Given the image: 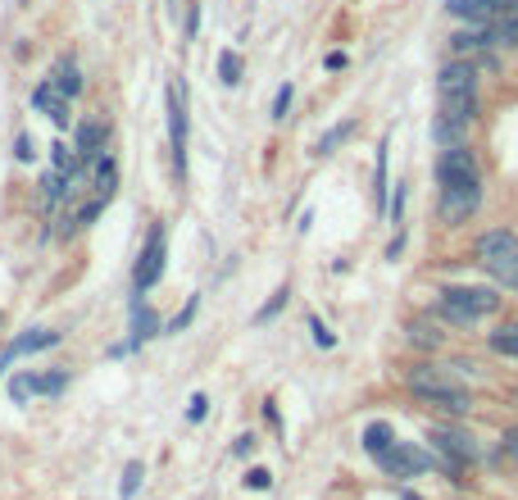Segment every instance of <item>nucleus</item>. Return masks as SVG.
<instances>
[{
  "instance_id": "obj_24",
  "label": "nucleus",
  "mask_w": 518,
  "mask_h": 500,
  "mask_svg": "<svg viewBox=\"0 0 518 500\" xmlns=\"http://www.w3.org/2000/svg\"><path fill=\"white\" fill-rule=\"evenodd\" d=\"M287 300H291V287H277V291H273V296H268V300L259 305V314H255L251 323H255V328H268V323H273L277 314L287 310Z\"/></svg>"
},
{
  "instance_id": "obj_3",
  "label": "nucleus",
  "mask_w": 518,
  "mask_h": 500,
  "mask_svg": "<svg viewBox=\"0 0 518 500\" xmlns=\"http://www.w3.org/2000/svg\"><path fill=\"white\" fill-rule=\"evenodd\" d=\"M169 268V227L164 223H150L146 227V242L137 250V264H132V291L146 296Z\"/></svg>"
},
{
  "instance_id": "obj_26",
  "label": "nucleus",
  "mask_w": 518,
  "mask_h": 500,
  "mask_svg": "<svg viewBox=\"0 0 518 500\" xmlns=\"http://www.w3.org/2000/svg\"><path fill=\"white\" fill-rule=\"evenodd\" d=\"M373 205H378V214H387V141L378 146V164H373Z\"/></svg>"
},
{
  "instance_id": "obj_37",
  "label": "nucleus",
  "mask_w": 518,
  "mask_h": 500,
  "mask_svg": "<svg viewBox=\"0 0 518 500\" xmlns=\"http://www.w3.org/2000/svg\"><path fill=\"white\" fill-rule=\"evenodd\" d=\"M32 155H36L32 132H19V137H14V160H19V164H32Z\"/></svg>"
},
{
  "instance_id": "obj_42",
  "label": "nucleus",
  "mask_w": 518,
  "mask_h": 500,
  "mask_svg": "<svg viewBox=\"0 0 518 500\" xmlns=\"http://www.w3.org/2000/svg\"><path fill=\"white\" fill-rule=\"evenodd\" d=\"M264 423H268V428H283V414H277L273 401H264Z\"/></svg>"
},
{
  "instance_id": "obj_11",
  "label": "nucleus",
  "mask_w": 518,
  "mask_h": 500,
  "mask_svg": "<svg viewBox=\"0 0 518 500\" xmlns=\"http://www.w3.org/2000/svg\"><path fill=\"white\" fill-rule=\"evenodd\" d=\"M68 105H73V100H64V96L55 91V83H51V78H42V83L32 87V109H36V114H46V119H51L60 132L73 123V109H68Z\"/></svg>"
},
{
  "instance_id": "obj_15",
  "label": "nucleus",
  "mask_w": 518,
  "mask_h": 500,
  "mask_svg": "<svg viewBox=\"0 0 518 500\" xmlns=\"http://www.w3.org/2000/svg\"><path fill=\"white\" fill-rule=\"evenodd\" d=\"M491 46H496V32H491V28H477V23H468L464 32H455V36H450V51H455L459 60L482 55V51H491Z\"/></svg>"
},
{
  "instance_id": "obj_35",
  "label": "nucleus",
  "mask_w": 518,
  "mask_h": 500,
  "mask_svg": "<svg viewBox=\"0 0 518 500\" xmlns=\"http://www.w3.org/2000/svg\"><path fill=\"white\" fill-rule=\"evenodd\" d=\"M195 32H201V0H187V19H182V36L195 42Z\"/></svg>"
},
{
  "instance_id": "obj_4",
  "label": "nucleus",
  "mask_w": 518,
  "mask_h": 500,
  "mask_svg": "<svg viewBox=\"0 0 518 500\" xmlns=\"http://www.w3.org/2000/svg\"><path fill=\"white\" fill-rule=\"evenodd\" d=\"M187 137H191V119H187V83L173 78V83H169V155H173V178H178V187L187 182Z\"/></svg>"
},
{
  "instance_id": "obj_43",
  "label": "nucleus",
  "mask_w": 518,
  "mask_h": 500,
  "mask_svg": "<svg viewBox=\"0 0 518 500\" xmlns=\"http://www.w3.org/2000/svg\"><path fill=\"white\" fill-rule=\"evenodd\" d=\"M401 250H405V233H395V237H391V246H387V259H395Z\"/></svg>"
},
{
  "instance_id": "obj_10",
  "label": "nucleus",
  "mask_w": 518,
  "mask_h": 500,
  "mask_svg": "<svg viewBox=\"0 0 518 500\" xmlns=\"http://www.w3.org/2000/svg\"><path fill=\"white\" fill-rule=\"evenodd\" d=\"M159 332H164V323H159V314L150 310V305L132 291V314H128V351H141L146 341H155Z\"/></svg>"
},
{
  "instance_id": "obj_38",
  "label": "nucleus",
  "mask_w": 518,
  "mask_h": 500,
  "mask_svg": "<svg viewBox=\"0 0 518 500\" xmlns=\"http://www.w3.org/2000/svg\"><path fill=\"white\" fill-rule=\"evenodd\" d=\"M387 218H391V223L405 218V182H395V196H391V205H387Z\"/></svg>"
},
{
  "instance_id": "obj_33",
  "label": "nucleus",
  "mask_w": 518,
  "mask_h": 500,
  "mask_svg": "<svg viewBox=\"0 0 518 500\" xmlns=\"http://www.w3.org/2000/svg\"><path fill=\"white\" fill-rule=\"evenodd\" d=\"M64 387H68V369H46V373H42V396H46V401H55Z\"/></svg>"
},
{
  "instance_id": "obj_44",
  "label": "nucleus",
  "mask_w": 518,
  "mask_h": 500,
  "mask_svg": "<svg viewBox=\"0 0 518 500\" xmlns=\"http://www.w3.org/2000/svg\"><path fill=\"white\" fill-rule=\"evenodd\" d=\"M401 500H423V496H414V491H405V496H401Z\"/></svg>"
},
{
  "instance_id": "obj_14",
  "label": "nucleus",
  "mask_w": 518,
  "mask_h": 500,
  "mask_svg": "<svg viewBox=\"0 0 518 500\" xmlns=\"http://www.w3.org/2000/svg\"><path fill=\"white\" fill-rule=\"evenodd\" d=\"M60 341H64V332H60V328H28L23 337H14V341H10V351L23 360V355H42V351H55Z\"/></svg>"
},
{
  "instance_id": "obj_8",
  "label": "nucleus",
  "mask_w": 518,
  "mask_h": 500,
  "mask_svg": "<svg viewBox=\"0 0 518 500\" xmlns=\"http://www.w3.org/2000/svg\"><path fill=\"white\" fill-rule=\"evenodd\" d=\"M477 210H482V187H464V191L442 187V196H436V223H446V227L468 223Z\"/></svg>"
},
{
  "instance_id": "obj_30",
  "label": "nucleus",
  "mask_w": 518,
  "mask_h": 500,
  "mask_svg": "<svg viewBox=\"0 0 518 500\" xmlns=\"http://www.w3.org/2000/svg\"><path fill=\"white\" fill-rule=\"evenodd\" d=\"M491 32H496V46L518 51V19H514V14H505L500 23H491Z\"/></svg>"
},
{
  "instance_id": "obj_12",
  "label": "nucleus",
  "mask_w": 518,
  "mask_h": 500,
  "mask_svg": "<svg viewBox=\"0 0 518 500\" xmlns=\"http://www.w3.org/2000/svg\"><path fill=\"white\" fill-rule=\"evenodd\" d=\"M477 78H482V73L473 68V60H450V64H442V73H436V91L442 96L477 91Z\"/></svg>"
},
{
  "instance_id": "obj_1",
  "label": "nucleus",
  "mask_w": 518,
  "mask_h": 500,
  "mask_svg": "<svg viewBox=\"0 0 518 500\" xmlns=\"http://www.w3.org/2000/svg\"><path fill=\"white\" fill-rule=\"evenodd\" d=\"M405 387H410L423 405L442 409V414H455V418H464V414L473 409L468 387H459V377H455L446 364H414V369H405Z\"/></svg>"
},
{
  "instance_id": "obj_6",
  "label": "nucleus",
  "mask_w": 518,
  "mask_h": 500,
  "mask_svg": "<svg viewBox=\"0 0 518 500\" xmlns=\"http://www.w3.org/2000/svg\"><path fill=\"white\" fill-rule=\"evenodd\" d=\"M73 150H77V169H92L105 150H109V119L105 114H83L73 123Z\"/></svg>"
},
{
  "instance_id": "obj_13",
  "label": "nucleus",
  "mask_w": 518,
  "mask_h": 500,
  "mask_svg": "<svg viewBox=\"0 0 518 500\" xmlns=\"http://www.w3.org/2000/svg\"><path fill=\"white\" fill-rule=\"evenodd\" d=\"M51 83H55V91L64 96V100H77L87 91V83H83V68H77V60L73 55H60L55 60V68H51Z\"/></svg>"
},
{
  "instance_id": "obj_36",
  "label": "nucleus",
  "mask_w": 518,
  "mask_h": 500,
  "mask_svg": "<svg viewBox=\"0 0 518 500\" xmlns=\"http://www.w3.org/2000/svg\"><path fill=\"white\" fill-rule=\"evenodd\" d=\"M205 418H210V396L195 392V396L187 401V423H205Z\"/></svg>"
},
{
  "instance_id": "obj_17",
  "label": "nucleus",
  "mask_w": 518,
  "mask_h": 500,
  "mask_svg": "<svg viewBox=\"0 0 518 500\" xmlns=\"http://www.w3.org/2000/svg\"><path fill=\"white\" fill-rule=\"evenodd\" d=\"M96 173H92V196H100V201H114V191H118V160L109 155V150H105V155L92 164Z\"/></svg>"
},
{
  "instance_id": "obj_39",
  "label": "nucleus",
  "mask_w": 518,
  "mask_h": 500,
  "mask_svg": "<svg viewBox=\"0 0 518 500\" xmlns=\"http://www.w3.org/2000/svg\"><path fill=\"white\" fill-rule=\"evenodd\" d=\"M246 487H251V491H268V487H273V473H268V469H251V473H246Z\"/></svg>"
},
{
  "instance_id": "obj_34",
  "label": "nucleus",
  "mask_w": 518,
  "mask_h": 500,
  "mask_svg": "<svg viewBox=\"0 0 518 500\" xmlns=\"http://www.w3.org/2000/svg\"><path fill=\"white\" fill-rule=\"evenodd\" d=\"M309 332H314V345H318V351H332V345H337V332H332L323 319H318V314H309Z\"/></svg>"
},
{
  "instance_id": "obj_23",
  "label": "nucleus",
  "mask_w": 518,
  "mask_h": 500,
  "mask_svg": "<svg viewBox=\"0 0 518 500\" xmlns=\"http://www.w3.org/2000/svg\"><path fill=\"white\" fill-rule=\"evenodd\" d=\"M464 132H468V123H459V119H446V114H436V123H432V137H436V146H464Z\"/></svg>"
},
{
  "instance_id": "obj_22",
  "label": "nucleus",
  "mask_w": 518,
  "mask_h": 500,
  "mask_svg": "<svg viewBox=\"0 0 518 500\" xmlns=\"http://www.w3.org/2000/svg\"><path fill=\"white\" fill-rule=\"evenodd\" d=\"M442 114H446V119H459V123H473L477 119V91L442 96Z\"/></svg>"
},
{
  "instance_id": "obj_19",
  "label": "nucleus",
  "mask_w": 518,
  "mask_h": 500,
  "mask_svg": "<svg viewBox=\"0 0 518 500\" xmlns=\"http://www.w3.org/2000/svg\"><path fill=\"white\" fill-rule=\"evenodd\" d=\"M405 337H410L414 351H427V355L446 345V332H436V323H427V319H414V323L405 328Z\"/></svg>"
},
{
  "instance_id": "obj_32",
  "label": "nucleus",
  "mask_w": 518,
  "mask_h": 500,
  "mask_svg": "<svg viewBox=\"0 0 518 500\" xmlns=\"http://www.w3.org/2000/svg\"><path fill=\"white\" fill-rule=\"evenodd\" d=\"M195 310H201V296H187L182 314H173V319L164 323V332H187V328H191V319H195Z\"/></svg>"
},
{
  "instance_id": "obj_18",
  "label": "nucleus",
  "mask_w": 518,
  "mask_h": 500,
  "mask_svg": "<svg viewBox=\"0 0 518 500\" xmlns=\"http://www.w3.org/2000/svg\"><path fill=\"white\" fill-rule=\"evenodd\" d=\"M360 446H364V450H369V455L378 459V455H387V450L395 446V428H391L387 418H373L369 428L360 433Z\"/></svg>"
},
{
  "instance_id": "obj_28",
  "label": "nucleus",
  "mask_w": 518,
  "mask_h": 500,
  "mask_svg": "<svg viewBox=\"0 0 518 500\" xmlns=\"http://www.w3.org/2000/svg\"><path fill=\"white\" fill-rule=\"evenodd\" d=\"M350 132H355V119H346V123H337V128H328L323 137H318V146H314V155H332V150H337V146H341V141H346Z\"/></svg>"
},
{
  "instance_id": "obj_21",
  "label": "nucleus",
  "mask_w": 518,
  "mask_h": 500,
  "mask_svg": "<svg viewBox=\"0 0 518 500\" xmlns=\"http://www.w3.org/2000/svg\"><path fill=\"white\" fill-rule=\"evenodd\" d=\"M32 396H42V373L36 369H23L10 377V405H28Z\"/></svg>"
},
{
  "instance_id": "obj_41",
  "label": "nucleus",
  "mask_w": 518,
  "mask_h": 500,
  "mask_svg": "<svg viewBox=\"0 0 518 500\" xmlns=\"http://www.w3.org/2000/svg\"><path fill=\"white\" fill-rule=\"evenodd\" d=\"M346 64H350V55H346V51H328V55H323V68H328V73H341Z\"/></svg>"
},
{
  "instance_id": "obj_9",
  "label": "nucleus",
  "mask_w": 518,
  "mask_h": 500,
  "mask_svg": "<svg viewBox=\"0 0 518 500\" xmlns=\"http://www.w3.org/2000/svg\"><path fill=\"white\" fill-rule=\"evenodd\" d=\"M509 5H514V0H446V10H450L455 19L477 23V28H491V23H500V19L509 14Z\"/></svg>"
},
{
  "instance_id": "obj_29",
  "label": "nucleus",
  "mask_w": 518,
  "mask_h": 500,
  "mask_svg": "<svg viewBox=\"0 0 518 500\" xmlns=\"http://www.w3.org/2000/svg\"><path fill=\"white\" fill-rule=\"evenodd\" d=\"M141 482H146V464H141V459H132V464L124 469V482H118V500H132L141 491Z\"/></svg>"
},
{
  "instance_id": "obj_25",
  "label": "nucleus",
  "mask_w": 518,
  "mask_h": 500,
  "mask_svg": "<svg viewBox=\"0 0 518 500\" xmlns=\"http://www.w3.org/2000/svg\"><path fill=\"white\" fill-rule=\"evenodd\" d=\"M487 345L496 355H505V360H518V323H505V328H496L491 337H487Z\"/></svg>"
},
{
  "instance_id": "obj_31",
  "label": "nucleus",
  "mask_w": 518,
  "mask_h": 500,
  "mask_svg": "<svg viewBox=\"0 0 518 500\" xmlns=\"http://www.w3.org/2000/svg\"><path fill=\"white\" fill-rule=\"evenodd\" d=\"M291 100H296V87H291V83H283V87H277V96H273V109H268V119H273V123H283L287 114H291Z\"/></svg>"
},
{
  "instance_id": "obj_27",
  "label": "nucleus",
  "mask_w": 518,
  "mask_h": 500,
  "mask_svg": "<svg viewBox=\"0 0 518 500\" xmlns=\"http://www.w3.org/2000/svg\"><path fill=\"white\" fill-rule=\"evenodd\" d=\"M242 73H246L242 55H236V51H219V83L223 87H236V83H242Z\"/></svg>"
},
{
  "instance_id": "obj_20",
  "label": "nucleus",
  "mask_w": 518,
  "mask_h": 500,
  "mask_svg": "<svg viewBox=\"0 0 518 500\" xmlns=\"http://www.w3.org/2000/svg\"><path fill=\"white\" fill-rule=\"evenodd\" d=\"M482 274L496 278L500 287L518 291V250H509V255H500V259H487V264H482Z\"/></svg>"
},
{
  "instance_id": "obj_2",
  "label": "nucleus",
  "mask_w": 518,
  "mask_h": 500,
  "mask_svg": "<svg viewBox=\"0 0 518 500\" xmlns=\"http://www.w3.org/2000/svg\"><path fill=\"white\" fill-rule=\"evenodd\" d=\"M496 310H500L496 287H446L442 296H436V319L450 323V328H477Z\"/></svg>"
},
{
  "instance_id": "obj_40",
  "label": "nucleus",
  "mask_w": 518,
  "mask_h": 500,
  "mask_svg": "<svg viewBox=\"0 0 518 500\" xmlns=\"http://www.w3.org/2000/svg\"><path fill=\"white\" fill-rule=\"evenodd\" d=\"M251 450H255V433H242V437L232 441V455H236V459H246Z\"/></svg>"
},
{
  "instance_id": "obj_16",
  "label": "nucleus",
  "mask_w": 518,
  "mask_h": 500,
  "mask_svg": "<svg viewBox=\"0 0 518 500\" xmlns=\"http://www.w3.org/2000/svg\"><path fill=\"white\" fill-rule=\"evenodd\" d=\"M509 250H518V237L505 233V227H491V233H482V237L473 242V259H477V264L500 259V255H509Z\"/></svg>"
},
{
  "instance_id": "obj_7",
  "label": "nucleus",
  "mask_w": 518,
  "mask_h": 500,
  "mask_svg": "<svg viewBox=\"0 0 518 500\" xmlns=\"http://www.w3.org/2000/svg\"><path fill=\"white\" fill-rule=\"evenodd\" d=\"M378 469L387 478H423L427 469H436V450H423L414 441H395L387 455H378Z\"/></svg>"
},
{
  "instance_id": "obj_5",
  "label": "nucleus",
  "mask_w": 518,
  "mask_h": 500,
  "mask_svg": "<svg viewBox=\"0 0 518 500\" xmlns=\"http://www.w3.org/2000/svg\"><path fill=\"white\" fill-rule=\"evenodd\" d=\"M436 182L446 191H464V187H482V169H477V155L468 146H446L436 155Z\"/></svg>"
}]
</instances>
